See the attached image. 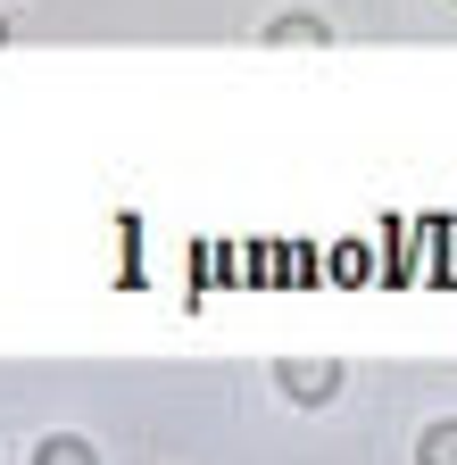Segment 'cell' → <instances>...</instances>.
<instances>
[{
    "label": "cell",
    "mask_w": 457,
    "mask_h": 465,
    "mask_svg": "<svg viewBox=\"0 0 457 465\" xmlns=\"http://www.w3.org/2000/svg\"><path fill=\"white\" fill-rule=\"evenodd\" d=\"M274 382L292 391V399H308V407H316V399H333V391H341V366H324V358H316V366H308V358H283V366H274Z\"/></svg>",
    "instance_id": "cell-1"
},
{
    "label": "cell",
    "mask_w": 457,
    "mask_h": 465,
    "mask_svg": "<svg viewBox=\"0 0 457 465\" xmlns=\"http://www.w3.org/2000/svg\"><path fill=\"white\" fill-rule=\"evenodd\" d=\"M416 465H457V424H432L416 440Z\"/></svg>",
    "instance_id": "cell-2"
},
{
    "label": "cell",
    "mask_w": 457,
    "mask_h": 465,
    "mask_svg": "<svg viewBox=\"0 0 457 465\" xmlns=\"http://www.w3.org/2000/svg\"><path fill=\"white\" fill-rule=\"evenodd\" d=\"M34 465H100V457H92V440H42Z\"/></svg>",
    "instance_id": "cell-3"
},
{
    "label": "cell",
    "mask_w": 457,
    "mask_h": 465,
    "mask_svg": "<svg viewBox=\"0 0 457 465\" xmlns=\"http://www.w3.org/2000/svg\"><path fill=\"white\" fill-rule=\"evenodd\" d=\"M274 42H324V25H316V17H283Z\"/></svg>",
    "instance_id": "cell-4"
},
{
    "label": "cell",
    "mask_w": 457,
    "mask_h": 465,
    "mask_svg": "<svg viewBox=\"0 0 457 465\" xmlns=\"http://www.w3.org/2000/svg\"><path fill=\"white\" fill-rule=\"evenodd\" d=\"M0 34H9V25H0Z\"/></svg>",
    "instance_id": "cell-5"
}]
</instances>
